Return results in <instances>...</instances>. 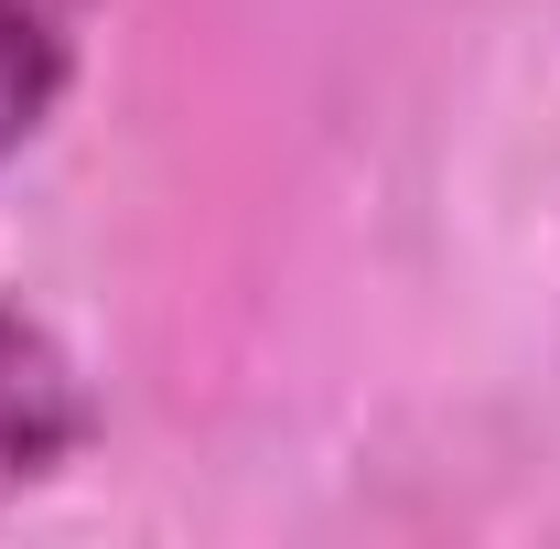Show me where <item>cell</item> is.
I'll use <instances>...</instances> for the list:
<instances>
[{"label":"cell","mask_w":560,"mask_h":549,"mask_svg":"<svg viewBox=\"0 0 560 549\" xmlns=\"http://www.w3.org/2000/svg\"><path fill=\"white\" fill-rule=\"evenodd\" d=\"M86 431H97V399H86L75 344L44 313L0 302V517L66 475L75 453H86Z\"/></svg>","instance_id":"obj_1"},{"label":"cell","mask_w":560,"mask_h":549,"mask_svg":"<svg viewBox=\"0 0 560 549\" xmlns=\"http://www.w3.org/2000/svg\"><path fill=\"white\" fill-rule=\"evenodd\" d=\"M86 55V0H0V151L44 130Z\"/></svg>","instance_id":"obj_2"}]
</instances>
